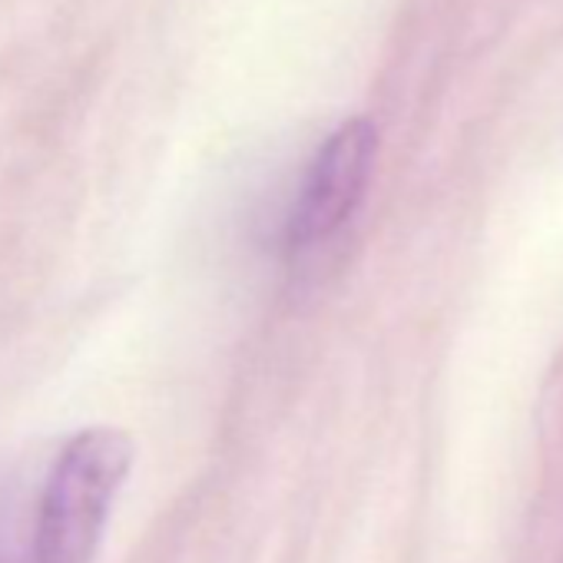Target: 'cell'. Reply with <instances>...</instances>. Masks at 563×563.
I'll return each mask as SVG.
<instances>
[{
  "mask_svg": "<svg viewBox=\"0 0 563 563\" xmlns=\"http://www.w3.org/2000/svg\"><path fill=\"white\" fill-rule=\"evenodd\" d=\"M378 159V130L372 120H345L316 150L286 216V255L302 258L332 242L365 202Z\"/></svg>",
  "mask_w": 563,
  "mask_h": 563,
  "instance_id": "2",
  "label": "cell"
},
{
  "mask_svg": "<svg viewBox=\"0 0 563 563\" xmlns=\"http://www.w3.org/2000/svg\"><path fill=\"white\" fill-rule=\"evenodd\" d=\"M133 438L100 424L77 431L51 464L37 523L34 563H93L117 494L133 471Z\"/></svg>",
  "mask_w": 563,
  "mask_h": 563,
  "instance_id": "1",
  "label": "cell"
}]
</instances>
